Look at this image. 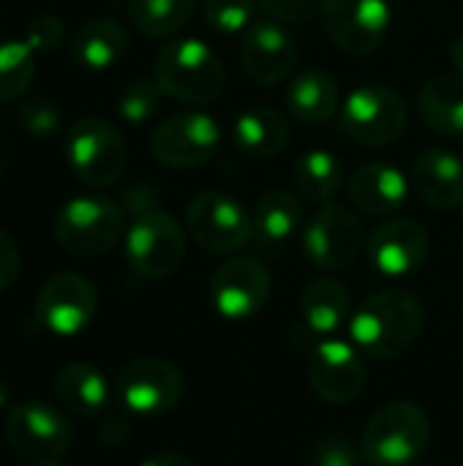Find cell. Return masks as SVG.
I'll return each instance as SVG.
<instances>
[{"label": "cell", "mask_w": 463, "mask_h": 466, "mask_svg": "<svg viewBox=\"0 0 463 466\" xmlns=\"http://www.w3.org/2000/svg\"><path fill=\"white\" fill-rule=\"evenodd\" d=\"M221 126L207 112H177L164 117L150 134V153L164 167H202L221 150Z\"/></svg>", "instance_id": "obj_10"}, {"label": "cell", "mask_w": 463, "mask_h": 466, "mask_svg": "<svg viewBox=\"0 0 463 466\" xmlns=\"http://www.w3.org/2000/svg\"><path fill=\"white\" fill-rule=\"evenodd\" d=\"M426 309L407 289H382L368 295L349 319L352 344L371 358L404 355L423 333Z\"/></svg>", "instance_id": "obj_1"}, {"label": "cell", "mask_w": 463, "mask_h": 466, "mask_svg": "<svg viewBox=\"0 0 463 466\" xmlns=\"http://www.w3.org/2000/svg\"><path fill=\"white\" fill-rule=\"evenodd\" d=\"M115 388L128 412L164 415L183 399V374L164 358H136L120 369Z\"/></svg>", "instance_id": "obj_13"}, {"label": "cell", "mask_w": 463, "mask_h": 466, "mask_svg": "<svg viewBox=\"0 0 463 466\" xmlns=\"http://www.w3.org/2000/svg\"><path fill=\"white\" fill-rule=\"evenodd\" d=\"M123 208H126L128 213H134V218L142 216V213L158 210V208H156V194L147 191V188H131V191L126 194V199H123Z\"/></svg>", "instance_id": "obj_39"}, {"label": "cell", "mask_w": 463, "mask_h": 466, "mask_svg": "<svg viewBox=\"0 0 463 466\" xmlns=\"http://www.w3.org/2000/svg\"><path fill=\"white\" fill-rule=\"evenodd\" d=\"M57 401L76 415H98L109 404V382L90 363H68L55 377Z\"/></svg>", "instance_id": "obj_26"}, {"label": "cell", "mask_w": 463, "mask_h": 466, "mask_svg": "<svg viewBox=\"0 0 463 466\" xmlns=\"http://www.w3.org/2000/svg\"><path fill=\"white\" fill-rule=\"evenodd\" d=\"M196 0H128V16L136 30L153 38L180 33L194 16Z\"/></svg>", "instance_id": "obj_29"}, {"label": "cell", "mask_w": 463, "mask_h": 466, "mask_svg": "<svg viewBox=\"0 0 463 466\" xmlns=\"http://www.w3.org/2000/svg\"><path fill=\"white\" fill-rule=\"evenodd\" d=\"M52 232L63 251L101 257L126 238V208L106 197H74L57 210Z\"/></svg>", "instance_id": "obj_4"}, {"label": "cell", "mask_w": 463, "mask_h": 466, "mask_svg": "<svg viewBox=\"0 0 463 466\" xmlns=\"http://www.w3.org/2000/svg\"><path fill=\"white\" fill-rule=\"evenodd\" d=\"M186 227L210 254H235L254 243V216L240 199L224 191H202L188 202Z\"/></svg>", "instance_id": "obj_7"}, {"label": "cell", "mask_w": 463, "mask_h": 466, "mask_svg": "<svg viewBox=\"0 0 463 466\" xmlns=\"http://www.w3.org/2000/svg\"><path fill=\"white\" fill-rule=\"evenodd\" d=\"M128 49V30L109 19V16H98L85 22L71 44V55L74 60L87 68V71H106L112 68Z\"/></svg>", "instance_id": "obj_24"}, {"label": "cell", "mask_w": 463, "mask_h": 466, "mask_svg": "<svg viewBox=\"0 0 463 466\" xmlns=\"http://www.w3.org/2000/svg\"><path fill=\"white\" fill-rule=\"evenodd\" d=\"M126 259L147 281L169 279L186 259V232L164 210L142 213L126 229Z\"/></svg>", "instance_id": "obj_6"}, {"label": "cell", "mask_w": 463, "mask_h": 466, "mask_svg": "<svg viewBox=\"0 0 463 466\" xmlns=\"http://www.w3.org/2000/svg\"><path fill=\"white\" fill-rule=\"evenodd\" d=\"M412 183L418 197L434 210H456L463 205V158L453 150L431 147L415 161Z\"/></svg>", "instance_id": "obj_19"}, {"label": "cell", "mask_w": 463, "mask_h": 466, "mask_svg": "<svg viewBox=\"0 0 463 466\" xmlns=\"http://www.w3.org/2000/svg\"><path fill=\"white\" fill-rule=\"evenodd\" d=\"M352 205L368 216H390L396 213L409 197L407 175L385 161H374L360 167L347 186Z\"/></svg>", "instance_id": "obj_20"}, {"label": "cell", "mask_w": 463, "mask_h": 466, "mask_svg": "<svg viewBox=\"0 0 463 466\" xmlns=\"http://www.w3.org/2000/svg\"><path fill=\"white\" fill-rule=\"evenodd\" d=\"M254 14H257V0H205L202 5L205 25L213 33H224V35L246 33L254 25Z\"/></svg>", "instance_id": "obj_31"}, {"label": "cell", "mask_w": 463, "mask_h": 466, "mask_svg": "<svg viewBox=\"0 0 463 466\" xmlns=\"http://www.w3.org/2000/svg\"><path fill=\"white\" fill-rule=\"evenodd\" d=\"M292 180H295V188L303 199L317 202V205H327L341 191L344 167L330 150L314 147L295 161Z\"/></svg>", "instance_id": "obj_28"}, {"label": "cell", "mask_w": 463, "mask_h": 466, "mask_svg": "<svg viewBox=\"0 0 463 466\" xmlns=\"http://www.w3.org/2000/svg\"><path fill=\"white\" fill-rule=\"evenodd\" d=\"M254 243L262 248H278L295 238L303 224V205L284 188L265 191L254 208Z\"/></svg>", "instance_id": "obj_25"}, {"label": "cell", "mask_w": 463, "mask_h": 466, "mask_svg": "<svg viewBox=\"0 0 463 466\" xmlns=\"http://www.w3.org/2000/svg\"><path fill=\"white\" fill-rule=\"evenodd\" d=\"M409 109L388 85H360L341 104V128L360 145L385 147L404 137Z\"/></svg>", "instance_id": "obj_8"}, {"label": "cell", "mask_w": 463, "mask_h": 466, "mask_svg": "<svg viewBox=\"0 0 463 466\" xmlns=\"http://www.w3.org/2000/svg\"><path fill=\"white\" fill-rule=\"evenodd\" d=\"M161 96L164 90L158 87L156 79H136L131 85H126L117 96V115L131 123V126H139L145 120H150L158 106H161Z\"/></svg>", "instance_id": "obj_32"}, {"label": "cell", "mask_w": 463, "mask_h": 466, "mask_svg": "<svg viewBox=\"0 0 463 466\" xmlns=\"http://www.w3.org/2000/svg\"><path fill=\"white\" fill-rule=\"evenodd\" d=\"M240 60L246 74L259 85H281L287 76L295 74L300 49L292 33L281 22L267 19V22H254L243 33Z\"/></svg>", "instance_id": "obj_17"}, {"label": "cell", "mask_w": 463, "mask_h": 466, "mask_svg": "<svg viewBox=\"0 0 463 466\" xmlns=\"http://www.w3.org/2000/svg\"><path fill=\"white\" fill-rule=\"evenodd\" d=\"M8 448L33 461H57L71 448V423L46 401H19L5 412Z\"/></svg>", "instance_id": "obj_11"}, {"label": "cell", "mask_w": 463, "mask_h": 466, "mask_svg": "<svg viewBox=\"0 0 463 466\" xmlns=\"http://www.w3.org/2000/svg\"><path fill=\"white\" fill-rule=\"evenodd\" d=\"M308 461H311V466H360L363 464V451L355 442H349L347 437L330 434L314 445Z\"/></svg>", "instance_id": "obj_34"}, {"label": "cell", "mask_w": 463, "mask_h": 466, "mask_svg": "<svg viewBox=\"0 0 463 466\" xmlns=\"http://www.w3.org/2000/svg\"><path fill=\"white\" fill-rule=\"evenodd\" d=\"M8 407V390H5V385L0 382V410H5Z\"/></svg>", "instance_id": "obj_42"}, {"label": "cell", "mask_w": 463, "mask_h": 466, "mask_svg": "<svg viewBox=\"0 0 463 466\" xmlns=\"http://www.w3.org/2000/svg\"><path fill=\"white\" fill-rule=\"evenodd\" d=\"M428 229L415 218H388L368 238L371 265L390 279H404L420 270L428 259Z\"/></svg>", "instance_id": "obj_18"}, {"label": "cell", "mask_w": 463, "mask_h": 466, "mask_svg": "<svg viewBox=\"0 0 463 466\" xmlns=\"http://www.w3.org/2000/svg\"><path fill=\"white\" fill-rule=\"evenodd\" d=\"M308 382L327 404H349L366 388V363L355 344L325 339L308 358Z\"/></svg>", "instance_id": "obj_16"}, {"label": "cell", "mask_w": 463, "mask_h": 466, "mask_svg": "<svg viewBox=\"0 0 463 466\" xmlns=\"http://www.w3.org/2000/svg\"><path fill=\"white\" fill-rule=\"evenodd\" d=\"M16 123H19V128L27 137L46 139V137H55L60 131L63 117H60V106L55 101H49V98H33V101H25L16 109Z\"/></svg>", "instance_id": "obj_33"}, {"label": "cell", "mask_w": 463, "mask_h": 466, "mask_svg": "<svg viewBox=\"0 0 463 466\" xmlns=\"http://www.w3.org/2000/svg\"><path fill=\"white\" fill-rule=\"evenodd\" d=\"M257 5L281 25H300L322 8V0H257Z\"/></svg>", "instance_id": "obj_35"}, {"label": "cell", "mask_w": 463, "mask_h": 466, "mask_svg": "<svg viewBox=\"0 0 463 466\" xmlns=\"http://www.w3.org/2000/svg\"><path fill=\"white\" fill-rule=\"evenodd\" d=\"M431 442V420L412 401L379 407L360 440L363 461L371 466H418Z\"/></svg>", "instance_id": "obj_2"}, {"label": "cell", "mask_w": 463, "mask_h": 466, "mask_svg": "<svg viewBox=\"0 0 463 466\" xmlns=\"http://www.w3.org/2000/svg\"><path fill=\"white\" fill-rule=\"evenodd\" d=\"M35 52L25 38L0 41V101L22 98L35 79Z\"/></svg>", "instance_id": "obj_30"}, {"label": "cell", "mask_w": 463, "mask_h": 466, "mask_svg": "<svg viewBox=\"0 0 463 466\" xmlns=\"http://www.w3.org/2000/svg\"><path fill=\"white\" fill-rule=\"evenodd\" d=\"M366 243L360 218L344 205H322L303 229V254L322 270L352 265Z\"/></svg>", "instance_id": "obj_12"}, {"label": "cell", "mask_w": 463, "mask_h": 466, "mask_svg": "<svg viewBox=\"0 0 463 466\" xmlns=\"http://www.w3.org/2000/svg\"><path fill=\"white\" fill-rule=\"evenodd\" d=\"M418 109L423 120L450 137H463V76H434L418 93Z\"/></svg>", "instance_id": "obj_27"}, {"label": "cell", "mask_w": 463, "mask_h": 466, "mask_svg": "<svg viewBox=\"0 0 463 466\" xmlns=\"http://www.w3.org/2000/svg\"><path fill=\"white\" fill-rule=\"evenodd\" d=\"M270 298V273L254 257H232L210 279V300L226 319H251Z\"/></svg>", "instance_id": "obj_15"}, {"label": "cell", "mask_w": 463, "mask_h": 466, "mask_svg": "<svg viewBox=\"0 0 463 466\" xmlns=\"http://www.w3.org/2000/svg\"><path fill=\"white\" fill-rule=\"evenodd\" d=\"M19 276V248L8 232L0 229V292H5Z\"/></svg>", "instance_id": "obj_37"}, {"label": "cell", "mask_w": 463, "mask_h": 466, "mask_svg": "<svg viewBox=\"0 0 463 466\" xmlns=\"http://www.w3.org/2000/svg\"><path fill=\"white\" fill-rule=\"evenodd\" d=\"M300 314L308 330H314L317 336H333L341 325L352 319L349 289L333 276H317L303 289Z\"/></svg>", "instance_id": "obj_22"}, {"label": "cell", "mask_w": 463, "mask_h": 466, "mask_svg": "<svg viewBox=\"0 0 463 466\" xmlns=\"http://www.w3.org/2000/svg\"><path fill=\"white\" fill-rule=\"evenodd\" d=\"M322 30L347 55H374L393 25L390 0H322Z\"/></svg>", "instance_id": "obj_9"}, {"label": "cell", "mask_w": 463, "mask_h": 466, "mask_svg": "<svg viewBox=\"0 0 463 466\" xmlns=\"http://www.w3.org/2000/svg\"><path fill=\"white\" fill-rule=\"evenodd\" d=\"M139 466H196L191 459L180 456V453H158V456H150L147 461H142Z\"/></svg>", "instance_id": "obj_40"}, {"label": "cell", "mask_w": 463, "mask_h": 466, "mask_svg": "<svg viewBox=\"0 0 463 466\" xmlns=\"http://www.w3.org/2000/svg\"><path fill=\"white\" fill-rule=\"evenodd\" d=\"M128 431H131L128 418H126V415H120V412H112V415H106V418L101 420L98 437H101L106 445H120V442L128 437Z\"/></svg>", "instance_id": "obj_38"}, {"label": "cell", "mask_w": 463, "mask_h": 466, "mask_svg": "<svg viewBox=\"0 0 463 466\" xmlns=\"http://www.w3.org/2000/svg\"><path fill=\"white\" fill-rule=\"evenodd\" d=\"M98 309L96 287L79 273H57L52 276L38 298H35V317L38 322L60 339L82 333Z\"/></svg>", "instance_id": "obj_14"}, {"label": "cell", "mask_w": 463, "mask_h": 466, "mask_svg": "<svg viewBox=\"0 0 463 466\" xmlns=\"http://www.w3.org/2000/svg\"><path fill=\"white\" fill-rule=\"evenodd\" d=\"M450 60H453V66L458 68V74L463 76V35H458V38L453 41V46H450Z\"/></svg>", "instance_id": "obj_41"}, {"label": "cell", "mask_w": 463, "mask_h": 466, "mask_svg": "<svg viewBox=\"0 0 463 466\" xmlns=\"http://www.w3.org/2000/svg\"><path fill=\"white\" fill-rule=\"evenodd\" d=\"M65 161L76 180L104 188L120 180L128 164L123 134L104 117H79L65 131Z\"/></svg>", "instance_id": "obj_5"}, {"label": "cell", "mask_w": 463, "mask_h": 466, "mask_svg": "<svg viewBox=\"0 0 463 466\" xmlns=\"http://www.w3.org/2000/svg\"><path fill=\"white\" fill-rule=\"evenodd\" d=\"M35 466H60L57 461H41V464H35Z\"/></svg>", "instance_id": "obj_43"}, {"label": "cell", "mask_w": 463, "mask_h": 466, "mask_svg": "<svg viewBox=\"0 0 463 466\" xmlns=\"http://www.w3.org/2000/svg\"><path fill=\"white\" fill-rule=\"evenodd\" d=\"M63 35H65L63 22H60L57 16H52V14H41V16H35V19L27 25V30H25L22 38L30 44V49H33L35 55H41V52L55 49V46L63 41Z\"/></svg>", "instance_id": "obj_36"}, {"label": "cell", "mask_w": 463, "mask_h": 466, "mask_svg": "<svg viewBox=\"0 0 463 466\" xmlns=\"http://www.w3.org/2000/svg\"><path fill=\"white\" fill-rule=\"evenodd\" d=\"M224 63L199 38H177L156 55V82L183 104H213L224 90Z\"/></svg>", "instance_id": "obj_3"}, {"label": "cell", "mask_w": 463, "mask_h": 466, "mask_svg": "<svg viewBox=\"0 0 463 466\" xmlns=\"http://www.w3.org/2000/svg\"><path fill=\"white\" fill-rule=\"evenodd\" d=\"M235 145L251 158H273L289 142V123L273 106H251L237 115L232 126Z\"/></svg>", "instance_id": "obj_23"}, {"label": "cell", "mask_w": 463, "mask_h": 466, "mask_svg": "<svg viewBox=\"0 0 463 466\" xmlns=\"http://www.w3.org/2000/svg\"><path fill=\"white\" fill-rule=\"evenodd\" d=\"M284 101L300 123L322 126L338 112V82L322 68L300 71L289 79Z\"/></svg>", "instance_id": "obj_21"}]
</instances>
